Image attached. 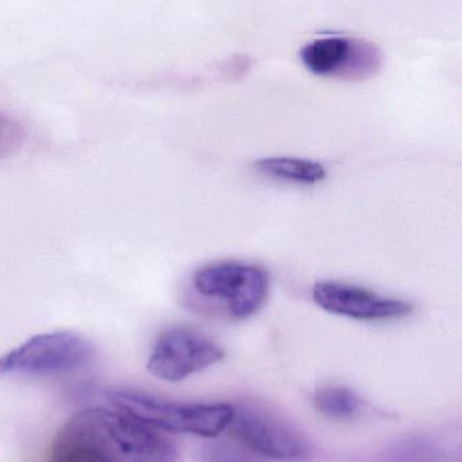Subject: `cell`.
<instances>
[{
	"label": "cell",
	"mask_w": 462,
	"mask_h": 462,
	"mask_svg": "<svg viewBox=\"0 0 462 462\" xmlns=\"http://www.w3.org/2000/svg\"><path fill=\"white\" fill-rule=\"evenodd\" d=\"M105 462H176L175 447L160 431L124 412L87 409L65 422Z\"/></svg>",
	"instance_id": "cell-1"
},
{
	"label": "cell",
	"mask_w": 462,
	"mask_h": 462,
	"mask_svg": "<svg viewBox=\"0 0 462 462\" xmlns=\"http://www.w3.org/2000/svg\"><path fill=\"white\" fill-rule=\"evenodd\" d=\"M190 288L201 309L231 320H243L265 306L270 279L255 263L220 261L198 268L192 274Z\"/></svg>",
	"instance_id": "cell-2"
},
{
	"label": "cell",
	"mask_w": 462,
	"mask_h": 462,
	"mask_svg": "<svg viewBox=\"0 0 462 462\" xmlns=\"http://www.w3.org/2000/svg\"><path fill=\"white\" fill-rule=\"evenodd\" d=\"M111 404L119 411L157 431L213 439L230 428L231 404L178 403L136 391H111Z\"/></svg>",
	"instance_id": "cell-3"
},
{
	"label": "cell",
	"mask_w": 462,
	"mask_h": 462,
	"mask_svg": "<svg viewBox=\"0 0 462 462\" xmlns=\"http://www.w3.org/2000/svg\"><path fill=\"white\" fill-rule=\"evenodd\" d=\"M94 356L91 342L72 331L38 334L0 356V377L68 374L86 366Z\"/></svg>",
	"instance_id": "cell-4"
},
{
	"label": "cell",
	"mask_w": 462,
	"mask_h": 462,
	"mask_svg": "<svg viewBox=\"0 0 462 462\" xmlns=\"http://www.w3.org/2000/svg\"><path fill=\"white\" fill-rule=\"evenodd\" d=\"M224 350L211 337L190 328H171L157 337L146 369L156 379L178 383L219 364Z\"/></svg>",
	"instance_id": "cell-5"
},
{
	"label": "cell",
	"mask_w": 462,
	"mask_h": 462,
	"mask_svg": "<svg viewBox=\"0 0 462 462\" xmlns=\"http://www.w3.org/2000/svg\"><path fill=\"white\" fill-rule=\"evenodd\" d=\"M228 429L250 450L270 460L304 462L311 456L308 441L300 431L263 410L235 407Z\"/></svg>",
	"instance_id": "cell-6"
},
{
	"label": "cell",
	"mask_w": 462,
	"mask_h": 462,
	"mask_svg": "<svg viewBox=\"0 0 462 462\" xmlns=\"http://www.w3.org/2000/svg\"><path fill=\"white\" fill-rule=\"evenodd\" d=\"M306 69L325 78L363 80L382 65V53L368 41L358 38L323 37L306 43L300 51Z\"/></svg>",
	"instance_id": "cell-7"
},
{
	"label": "cell",
	"mask_w": 462,
	"mask_h": 462,
	"mask_svg": "<svg viewBox=\"0 0 462 462\" xmlns=\"http://www.w3.org/2000/svg\"><path fill=\"white\" fill-rule=\"evenodd\" d=\"M312 299L330 314L365 322L407 317L415 309L410 301L387 298L366 288L338 282H315Z\"/></svg>",
	"instance_id": "cell-8"
},
{
	"label": "cell",
	"mask_w": 462,
	"mask_h": 462,
	"mask_svg": "<svg viewBox=\"0 0 462 462\" xmlns=\"http://www.w3.org/2000/svg\"><path fill=\"white\" fill-rule=\"evenodd\" d=\"M255 167L263 175L306 186H314L327 178L325 165L297 157H265L255 162Z\"/></svg>",
	"instance_id": "cell-9"
},
{
	"label": "cell",
	"mask_w": 462,
	"mask_h": 462,
	"mask_svg": "<svg viewBox=\"0 0 462 462\" xmlns=\"http://www.w3.org/2000/svg\"><path fill=\"white\" fill-rule=\"evenodd\" d=\"M315 409L333 420H354L363 412V402L346 387L320 388L314 396Z\"/></svg>",
	"instance_id": "cell-10"
},
{
	"label": "cell",
	"mask_w": 462,
	"mask_h": 462,
	"mask_svg": "<svg viewBox=\"0 0 462 462\" xmlns=\"http://www.w3.org/2000/svg\"><path fill=\"white\" fill-rule=\"evenodd\" d=\"M51 462H105L103 458L67 425L57 433Z\"/></svg>",
	"instance_id": "cell-11"
}]
</instances>
